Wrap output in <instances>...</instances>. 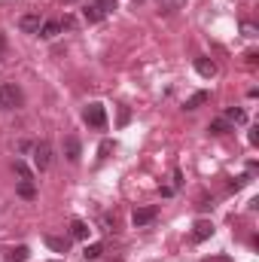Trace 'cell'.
<instances>
[{
    "label": "cell",
    "mask_w": 259,
    "mask_h": 262,
    "mask_svg": "<svg viewBox=\"0 0 259 262\" xmlns=\"http://www.w3.org/2000/svg\"><path fill=\"white\" fill-rule=\"evenodd\" d=\"M22 101H25V95H22V89L15 82H3V85H0V107H3V110L22 107Z\"/></svg>",
    "instance_id": "obj_1"
},
{
    "label": "cell",
    "mask_w": 259,
    "mask_h": 262,
    "mask_svg": "<svg viewBox=\"0 0 259 262\" xmlns=\"http://www.w3.org/2000/svg\"><path fill=\"white\" fill-rule=\"evenodd\" d=\"M247 183H250V177H238V180H232V183H229V189H244Z\"/></svg>",
    "instance_id": "obj_21"
},
{
    "label": "cell",
    "mask_w": 259,
    "mask_h": 262,
    "mask_svg": "<svg viewBox=\"0 0 259 262\" xmlns=\"http://www.w3.org/2000/svg\"><path fill=\"white\" fill-rule=\"evenodd\" d=\"M183 3H186V0H171V6H174V9H180Z\"/></svg>",
    "instance_id": "obj_30"
},
{
    "label": "cell",
    "mask_w": 259,
    "mask_h": 262,
    "mask_svg": "<svg viewBox=\"0 0 259 262\" xmlns=\"http://www.w3.org/2000/svg\"><path fill=\"white\" fill-rule=\"evenodd\" d=\"M37 34H40V37H43V40H55V37H58V34H61V22H43Z\"/></svg>",
    "instance_id": "obj_8"
},
{
    "label": "cell",
    "mask_w": 259,
    "mask_h": 262,
    "mask_svg": "<svg viewBox=\"0 0 259 262\" xmlns=\"http://www.w3.org/2000/svg\"><path fill=\"white\" fill-rule=\"evenodd\" d=\"M19 28H22L25 34H37V31H40V15H37V12H25L22 19H19Z\"/></svg>",
    "instance_id": "obj_6"
},
{
    "label": "cell",
    "mask_w": 259,
    "mask_h": 262,
    "mask_svg": "<svg viewBox=\"0 0 259 262\" xmlns=\"http://www.w3.org/2000/svg\"><path fill=\"white\" fill-rule=\"evenodd\" d=\"M207 131H211V134H226V131H232V125L226 119H214L211 125H207Z\"/></svg>",
    "instance_id": "obj_14"
},
{
    "label": "cell",
    "mask_w": 259,
    "mask_h": 262,
    "mask_svg": "<svg viewBox=\"0 0 259 262\" xmlns=\"http://www.w3.org/2000/svg\"><path fill=\"white\" fill-rule=\"evenodd\" d=\"M28 256H31V250L25 247V244H22V247H12V250L6 253V259H9V262H25Z\"/></svg>",
    "instance_id": "obj_13"
},
{
    "label": "cell",
    "mask_w": 259,
    "mask_h": 262,
    "mask_svg": "<svg viewBox=\"0 0 259 262\" xmlns=\"http://www.w3.org/2000/svg\"><path fill=\"white\" fill-rule=\"evenodd\" d=\"M89 232H92L89 223H82V220H74V223H71V235H74L76 241H85V238H89Z\"/></svg>",
    "instance_id": "obj_10"
},
{
    "label": "cell",
    "mask_w": 259,
    "mask_h": 262,
    "mask_svg": "<svg viewBox=\"0 0 259 262\" xmlns=\"http://www.w3.org/2000/svg\"><path fill=\"white\" fill-rule=\"evenodd\" d=\"M244 119H247L244 110H238V107H229L226 110V122H244Z\"/></svg>",
    "instance_id": "obj_18"
},
{
    "label": "cell",
    "mask_w": 259,
    "mask_h": 262,
    "mask_svg": "<svg viewBox=\"0 0 259 262\" xmlns=\"http://www.w3.org/2000/svg\"><path fill=\"white\" fill-rule=\"evenodd\" d=\"M15 174H19L22 180H31V168H28L25 162H19V159H15Z\"/></svg>",
    "instance_id": "obj_20"
},
{
    "label": "cell",
    "mask_w": 259,
    "mask_h": 262,
    "mask_svg": "<svg viewBox=\"0 0 259 262\" xmlns=\"http://www.w3.org/2000/svg\"><path fill=\"white\" fill-rule=\"evenodd\" d=\"M195 71H198L201 76H207V79H211V76L217 74V64H214L211 58H195Z\"/></svg>",
    "instance_id": "obj_9"
},
{
    "label": "cell",
    "mask_w": 259,
    "mask_h": 262,
    "mask_svg": "<svg viewBox=\"0 0 259 262\" xmlns=\"http://www.w3.org/2000/svg\"><path fill=\"white\" fill-rule=\"evenodd\" d=\"M79 155H82V147H79V141H76L74 134H67V137H64V159L71 162V165H76V162H79Z\"/></svg>",
    "instance_id": "obj_5"
},
{
    "label": "cell",
    "mask_w": 259,
    "mask_h": 262,
    "mask_svg": "<svg viewBox=\"0 0 259 262\" xmlns=\"http://www.w3.org/2000/svg\"><path fill=\"white\" fill-rule=\"evenodd\" d=\"M256 61H259L256 52H247V64H250V67H256Z\"/></svg>",
    "instance_id": "obj_26"
},
{
    "label": "cell",
    "mask_w": 259,
    "mask_h": 262,
    "mask_svg": "<svg viewBox=\"0 0 259 262\" xmlns=\"http://www.w3.org/2000/svg\"><path fill=\"white\" fill-rule=\"evenodd\" d=\"M155 217H159V207H137V211L131 214V223L141 229V225H149Z\"/></svg>",
    "instance_id": "obj_4"
},
{
    "label": "cell",
    "mask_w": 259,
    "mask_h": 262,
    "mask_svg": "<svg viewBox=\"0 0 259 262\" xmlns=\"http://www.w3.org/2000/svg\"><path fill=\"white\" fill-rule=\"evenodd\" d=\"M211 235H214V223L211 220H198L195 229H192V241H207Z\"/></svg>",
    "instance_id": "obj_7"
},
{
    "label": "cell",
    "mask_w": 259,
    "mask_h": 262,
    "mask_svg": "<svg viewBox=\"0 0 259 262\" xmlns=\"http://www.w3.org/2000/svg\"><path fill=\"white\" fill-rule=\"evenodd\" d=\"M19 195L22 198H37V186H34L31 180H22L19 183Z\"/></svg>",
    "instance_id": "obj_17"
},
{
    "label": "cell",
    "mask_w": 259,
    "mask_h": 262,
    "mask_svg": "<svg viewBox=\"0 0 259 262\" xmlns=\"http://www.w3.org/2000/svg\"><path fill=\"white\" fill-rule=\"evenodd\" d=\"M250 144H259V128H250Z\"/></svg>",
    "instance_id": "obj_29"
},
{
    "label": "cell",
    "mask_w": 259,
    "mask_h": 262,
    "mask_svg": "<svg viewBox=\"0 0 259 262\" xmlns=\"http://www.w3.org/2000/svg\"><path fill=\"white\" fill-rule=\"evenodd\" d=\"M110 150H113V144H110V141H104V144H101V159H104V155H107Z\"/></svg>",
    "instance_id": "obj_24"
},
{
    "label": "cell",
    "mask_w": 259,
    "mask_h": 262,
    "mask_svg": "<svg viewBox=\"0 0 259 262\" xmlns=\"http://www.w3.org/2000/svg\"><path fill=\"white\" fill-rule=\"evenodd\" d=\"M125 122H128V107L119 110V125H125Z\"/></svg>",
    "instance_id": "obj_23"
},
{
    "label": "cell",
    "mask_w": 259,
    "mask_h": 262,
    "mask_svg": "<svg viewBox=\"0 0 259 262\" xmlns=\"http://www.w3.org/2000/svg\"><path fill=\"white\" fill-rule=\"evenodd\" d=\"M101 253H104V244H85V250H82V256L85 259H101Z\"/></svg>",
    "instance_id": "obj_16"
},
{
    "label": "cell",
    "mask_w": 259,
    "mask_h": 262,
    "mask_svg": "<svg viewBox=\"0 0 259 262\" xmlns=\"http://www.w3.org/2000/svg\"><path fill=\"white\" fill-rule=\"evenodd\" d=\"M183 186V174L180 171H174V189H180Z\"/></svg>",
    "instance_id": "obj_27"
},
{
    "label": "cell",
    "mask_w": 259,
    "mask_h": 262,
    "mask_svg": "<svg viewBox=\"0 0 259 262\" xmlns=\"http://www.w3.org/2000/svg\"><path fill=\"white\" fill-rule=\"evenodd\" d=\"M82 19L89 22V25H98V22L104 19V12H101V9H98L95 3H92V6H85V9H82Z\"/></svg>",
    "instance_id": "obj_11"
},
{
    "label": "cell",
    "mask_w": 259,
    "mask_h": 262,
    "mask_svg": "<svg viewBox=\"0 0 259 262\" xmlns=\"http://www.w3.org/2000/svg\"><path fill=\"white\" fill-rule=\"evenodd\" d=\"M71 3H74V0H71Z\"/></svg>",
    "instance_id": "obj_31"
},
{
    "label": "cell",
    "mask_w": 259,
    "mask_h": 262,
    "mask_svg": "<svg viewBox=\"0 0 259 262\" xmlns=\"http://www.w3.org/2000/svg\"><path fill=\"white\" fill-rule=\"evenodd\" d=\"M61 28H76V19H74V15H67V19H64V25Z\"/></svg>",
    "instance_id": "obj_28"
},
{
    "label": "cell",
    "mask_w": 259,
    "mask_h": 262,
    "mask_svg": "<svg viewBox=\"0 0 259 262\" xmlns=\"http://www.w3.org/2000/svg\"><path fill=\"white\" fill-rule=\"evenodd\" d=\"M95 6H98L104 15H107V12H113V9H116V0H95Z\"/></svg>",
    "instance_id": "obj_19"
},
{
    "label": "cell",
    "mask_w": 259,
    "mask_h": 262,
    "mask_svg": "<svg viewBox=\"0 0 259 262\" xmlns=\"http://www.w3.org/2000/svg\"><path fill=\"white\" fill-rule=\"evenodd\" d=\"M34 165H37V171H46L52 165V147H49V141L34 144Z\"/></svg>",
    "instance_id": "obj_3"
},
{
    "label": "cell",
    "mask_w": 259,
    "mask_h": 262,
    "mask_svg": "<svg viewBox=\"0 0 259 262\" xmlns=\"http://www.w3.org/2000/svg\"><path fill=\"white\" fill-rule=\"evenodd\" d=\"M241 31H244V37H250V40H253V37H259V34H256V28H253V25H244V28H241Z\"/></svg>",
    "instance_id": "obj_22"
},
{
    "label": "cell",
    "mask_w": 259,
    "mask_h": 262,
    "mask_svg": "<svg viewBox=\"0 0 259 262\" xmlns=\"http://www.w3.org/2000/svg\"><path fill=\"white\" fill-rule=\"evenodd\" d=\"M207 98H211V95H207V92H195L192 98H189V101L183 104V107H186V110H198L201 104H207Z\"/></svg>",
    "instance_id": "obj_12"
},
{
    "label": "cell",
    "mask_w": 259,
    "mask_h": 262,
    "mask_svg": "<svg viewBox=\"0 0 259 262\" xmlns=\"http://www.w3.org/2000/svg\"><path fill=\"white\" fill-rule=\"evenodd\" d=\"M46 244H49V247L55 250V253H67V241H64V238H55V235H46Z\"/></svg>",
    "instance_id": "obj_15"
},
{
    "label": "cell",
    "mask_w": 259,
    "mask_h": 262,
    "mask_svg": "<svg viewBox=\"0 0 259 262\" xmlns=\"http://www.w3.org/2000/svg\"><path fill=\"white\" fill-rule=\"evenodd\" d=\"M82 119H85V125H92V128H104L107 125V110H104V104H89Z\"/></svg>",
    "instance_id": "obj_2"
},
{
    "label": "cell",
    "mask_w": 259,
    "mask_h": 262,
    "mask_svg": "<svg viewBox=\"0 0 259 262\" xmlns=\"http://www.w3.org/2000/svg\"><path fill=\"white\" fill-rule=\"evenodd\" d=\"M204 262H232V259H229V256H207Z\"/></svg>",
    "instance_id": "obj_25"
}]
</instances>
